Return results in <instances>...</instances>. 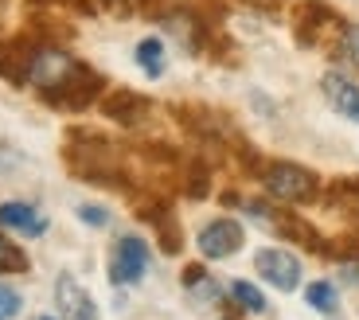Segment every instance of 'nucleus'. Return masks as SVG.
Wrapping results in <instances>:
<instances>
[{"label": "nucleus", "instance_id": "obj_3", "mask_svg": "<svg viewBox=\"0 0 359 320\" xmlns=\"http://www.w3.org/2000/svg\"><path fill=\"white\" fill-rule=\"evenodd\" d=\"M196 242H199V254L203 258H231L234 250L243 246V227L234 219H215L199 231Z\"/></svg>", "mask_w": 359, "mask_h": 320}, {"label": "nucleus", "instance_id": "obj_11", "mask_svg": "<svg viewBox=\"0 0 359 320\" xmlns=\"http://www.w3.org/2000/svg\"><path fill=\"white\" fill-rule=\"evenodd\" d=\"M231 293H234V301L243 305L246 312H262V309H266V297H262L250 281H234V285H231Z\"/></svg>", "mask_w": 359, "mask_h": 320}, {"label": "nucleus", "instance_id": "obj_12", "mask_svg": "<svg viewBox=\"0 0 359 320\" xmlns=\"http://www.w3.org/2000/svg\"><path fill=\"white\" fill-rule=\"evenodd\" d=\"M27 262H24V254H20L16 246H12L8 239H0V269H12V274H20Z\"/></svg>", "mask_w": 359, "mask_h": 320}, {"label": "nucleus", "instance_id": "obj_15", "mask_svg": "<svg viewBox=\"0 0 359 320\" xmlns=\"http://www.w3.org/2000/svg\"><path fill=\"white\" fill-rule=\"evenodd\" d=\"M79 219H82V222H90V227H106V222H109V215L102 211V207L82 204V207H79Z\"/></svg>", "mask_w": 359, "mask_h": 320}, {"label": "nucleus", "instance_id": "obj_10", "mask_svg": "<svg viewBox=\"0 0 359 320\" xmlns=\"http://www.w3.org/2000/svg\"><path fill=\"white\" fill-rule=\"evenodd\" d=\"M305 297H309V305H313L316 312H336V289L328 281H313L305 289Z\"/></svg>", "mask_w": 359, "mask_h": 320}, {"label": "nucleus", "instance_id": "obj_4", "mask_svg": "<svg viewBox=\"0 0 359 320\" xmlns=\"http://www.w3.org/2000/svg\"><path fill=\"white\" fill-rule=\"evenodd\" d=\"M144 269H149V246H144V239H137V234H126L114 250V281L133 285L144 277Z\"/></svg>", "mask_w": 359, "mask_h": 320}, {"label": "nucleus", "instance_id": "obj_13", "mask_svg": "<svg viewBox=\"0 0 359 320\" xmlns=\"http://www.w3.org/2000/svg\"><path fill=\"white\" fill-rule=\"evenodd\" d=\"M340 47H344V59L359 67V24L344 27V44H340Z\"/></svg>", "mask_w": 359, "mask_h": 320}, {"label": "nucleus", "instance_id": "obj_16", "mask_svg": "<svg viewBox=\"0 0 359 320\" xmlns=\"http://www.w3.org/2000/svg\"><path fill=\"white\" fill-rule=\"evenodd\" d=\"M36 320H51V316H36Z\"/></svg>", "mask_w": 359, "mask_h": 320}, {"label": "nucleus", "instance_id": "obj_5", "mask_svg": "<svg viewBox=\"0 0 359 320\" xmlns=\"http://www.w3.org/2000/svg\"><path fill=\"white\" fill-rule=\"evenodd\" d=\"M55 301H59L63 320H98V309H94L90 293L71 274H59V281H55Z\"/></svg>", "mask_w": 359, "mask_h": 320}, {"label": "nucleus", "instance_id": "obj_1", "mask_svg": "<svg viewBox=\"0 0 359 320\" xmlns=\"http://www.w3.org/2000/svg\"><path fill=\"white\" fill-rule=\"evenodd\" d=\"M266 187H269V196H278L285 199V204H301V199L313 196V172L301 168V164H273V168L266 172Z\"/></svg>", "mask_w": 359, "mask_h": 320}, {"label": "nucleus", "instance_id": "obj_9", "mask_svg": "<svg viewBox=\"0 0 359 320\" xmlns=\"http://www.w3.org/2000/svg\"><path fill=\"white\" fill-rule=\"evenodd\" d=\"M137 62L144 67V74H161L164 71V44L161 39H141L137 44Z\"/></svg>", "mask_w": 359, "mask_h": 320}, {"label": "nucleus", "instance_id": "obj_6", "mask_svg": "<svg viewBox=\"0 0 359 320\" xmlns=\"http://www.w3.org/2000/svg\"><path fill=\"white\" fill-rule=\"evenodd\" d=\"M320 86H324V94H328V102H332L348 121H359V82L344 79V74H336V71H328Z\"/></svg>", "mask_w": 359, "mask_h": 320}, {"label": "nucleus", "instance_id": "obj_8", "mask_svg": "<svg viewBox=\"0 0 359 320\" xmlns=\"http://www.w3.org/2000/svg\"><path fill=\"white\" fill-rule=\"evenodd\" d=\"M0 227H12V231H24V234L47 231V222L36 215L32 204H0Z\"/></svg>", "mask_w": 359, "mask_h": 320}, {"label": "nucleus", "instance_id": "obj_14", "mask_svg": "<svg viewBox=\"0 0 359 320\" xmlns=\"http://www.w3.org/2000/svg\"><path fill=\"white\" fill-rule=\"evenodd\" d=\"M20 312V293L16 289H8V285H0V320H8Z\"/></svg>", "mask_w": 359, "mask_h": 320}, {"label": "nucleus", "instance_id": "obj_7", "mask_svg": "<svg viewBox=\"0 0 359 320\" xmlns=\"http://www.w3.org/2000/svg\"><path fill=\"white\" fill-rule=\"evenodd\" d=\"M74 71V62L67 59L63 51H39L36 59H32V82H39V86H55V82H63L67 74Z\"/></svg>", "mask_w": 359, "mask_h": 320}, {"label": "nucleus", "instance_id": "obj_2", "mask_svg": "<svg viewBox=\"0 0 359 320\" xmlns=\"http://www.w3.org/2000/svg\"><path fill=\"white\" fill-rule=\"evenodd\" d=\"M254 266H258V274L266 277L273 289H281V293H289V289L301 285V262H297L289 250H278V246L258 250V254H254Z\"/></svg>", "mask_w": 359, "mask_h": 320}]
</instances>
